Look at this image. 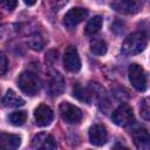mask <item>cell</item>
Instances as JSON below:
<instances>
[{
  "label": "cell",
  "mask_w": 150,
  "mask_h": 150,
  "mask_svg": "<svg viewBox=\"0 0 150 150\" xmlns=\"http://www.w3.org/2000/svg\"><path fill=\"white\" fill-rule=\"evenodd\" d=\"M148 36L143 32H135L128 35L122 43V53L124 55H136L145 49Z\"/></svg>",
  "instance_id": "6da1fadb"
},
{
  "label": "cell",
  "mask_w": 150,
  "mask_h": 150,
  "mask_svg": "<svg viewBox=\"0 0 150 150\" xmlns=\"http://www.w3.org/2000/svg\"><path fill=\"white\" fill-rule=\"evenodd\" d=\"M18 86L22 93L29 96H34L40 91L41 81L40 77L33 71H23L19 75Z\"/></svg>",
  "instance_id": "7a4b0ae2"
},
{
  "label": "cell",
  "mask_w": 150,
  "mask_h": 150,
  "mask_svg": "<svg viewBox=\"0 0 150 150\" xmlns=\"http://www.w3.org/2000/svg\"><path fill=\"white\" fill-rule=\"evenodd\" d=\"M128 75H129V81L131 86L136 90L144 91L146 89V75L144 69L139 64L137 63L130 64L128 69Z\"/></svg>",
  "instance_id": "3957f363"
},
{
  "label": "cell",
  "mask_w": 150,
  "mask_h": 150,
  "mask_svg": "<svg viewBox=\"0 0 150 150\" xmlns=\"http://www.w3.org/2000/svg\"><path fill=\"white\" fill-rule=\"evenodd\" d=\"M111 118H112V122L118 127H127L131 124L134 121V112L131 107L125 103L118 105L114 110Z\"/></svg>",
  "instance_id": "277c9868"
},
{
  "label": "cell",
  "mask_w": 150,
  "mask_h": 150,
  "mask_svg": "<svg viewBox=\"0 0 150 150\" xmlns=\"http://www.w3.org/2000/svg\"><path fill=\"white\" fill-rule=\"evenodd\" d=\"M60 114H61L62 120L69 124L79 123L83 116L81 109L69 102H62L60 104Z\"/></svg>",
  "instance_id": "5b68a950"
},
{
  "label": "cell",
  "mask_w": 150,
  "mask_h": 150,
  "mask_svg": "<svg viewBox=\"0 0 150 150\" xmlns=\"http://www.w3.org/2000/svg\"><path fill=\"white\" fill-rule=\"evenodd\" d=\"M110 6L114 11L121 14H135L141 9V0H111Z\"/></svg>",
  "instance_id": "8992f818"
},
{
  "label": "cell",
  "mask_w": 150,
  "mask_h": 150,
  "mask_svg": "<svg viewBox=\"0 0 150 150\" xmlns=\"http://www.w3.org/2000/svg\"><path fill=\"white\" fill-rule=\"evenodd\" d=\"M47 90L50 96H59L64 90V80L63 76L55 70L49 71L47 77Z\"/></svg>",
  "instance_id": "52a82bcc"
},
{
  "label": "cell",
  "mask_w": 150,
  "mask_h": 150,
  "mask_svg": "<svg viewBox=\"0 0 150 150\" xmlns=\"http://www.w3.org/2000/svg\"><path fill=\"white\" fill-rule=\"evenodd\" d=\"M87 16H88V11L86 8H81V7L71 8L66 13L63 18V25L66 26V28L73 29L79 23H81Z\"/></svg>",
  "instance_id": "ba28073f"
},
{
  "label": "cell",
  "mask_w": 150,
  "mask_h": 150,
  "mask_svg": "<svg viewBox=\"0 0 150 150\" xmlns=\"http://www.w3.org/2000/svg\"><path fill=\"white\" fill-rule=\"evenodd\" d=\"M63 64L68 71L76 73L81 69V60L79 56V52L74 46H69L63 55Z\"/></svg>",
  "instance_id": "9c48e42d"
},
{
  "label": "cell",
  "mask_w": 150,
  "mask_h": 150,
  "mask_svg": "<svg viewBox=\"0 0 150 150\" xmlns=\"http://www.w3.org/2000/svg\"><path fill=\"white\" fill-rule=\"evenodd\" d=\"M57 144L55 138L48 132H39L32 139V148L38 150H53L56 149Z\"/></svg>",
  "instance_id": "30bf717a"
},
{
  "label": "cell",
  "mask_w": 150,
  "mask_h": 150,
  "mask_svg": "<svg viewBox=\"0 0 150 150\" xmlns=\"http://www.w3.org/2000/svg\"><path fill=\"white\" fill-rule=\"evenodd\" d=\"M53 117H54L53 110L46 104H40L34 110V120H35L36 125H39V127L49 125L50 122L53 121Z\"/></svg>",
  "instance_id": "8fae6325"
},
{
  "label": "cell",
  "mask_w": 150,
  "mask_h": 150,
  "mask_svg": "<svg viewBox=\"0 0 150 150\" xmlns=\"http://www.w3.org/2000/svg\"><path fill=\"white\" fill-rule=\"evenodd\" d=\"M107 130L101 124H94L89 128V141L96 146H101L107 142Z\"/></svg>",
  "instance_id": "7c38bea8"
},
{
  "label": "cell",
  "mask_w": 150,
  "mask_h": 150,
  "mask_svg": "<svg viewBox=\"0 0 150 150\" xmlns=\"http://www.w3.org/2000/svg\"><path fill=\"white\" fill-rule=\"evenodd\" d=\"M132 139L137 149L141 150H150V134L146 129L139 128L134 130L132 132Z\"/></svg>",
  "instance_id": "4fadbf2b"
},
{
  "label": "cell",
  "mask_w": 150,
  "mask_h": 150,
  "mask_svg": "<svg viewBox=\"0 0 150 150\" xmlns=\"http://www.w3.org/2000/svg\"><path fill=\"white\" fill-rule=\"evenodd\" d=\"M21 144V138L14 134H1V148L2 149H18Z\"/></svg>",
  "instance_id": "5bb4252c"
},
{
  "label": "cell",
  "mask_w": 150,
  "mask_h": 150,
  "mask_svg": "<svg viewBox=\"0 0 150 150\" xmlns=\"http://www.w3.org/2000/svg\"><path fill=\"white\" fill-rule=\"evenodd\" d=\"M2 104L8 108H18V107H22L25 104V101L13 90H7V93L2 98Z\"/></svg>",
  "instance_id": "9a60e30c"
},
{
  "label": "cell",
  "mask_w": 150,
  "mask_h": 150,
  "mask_svg": "<svg viewBox=\"0 0 150 150\" xmlns=\"http://www.w3.org/2000/svg\"><path fill=\"white\" fill-rule=\"evenodd\" d=\"M102 25H103V19H102V16H100V15L94 16V18L90 19V20L88 21V23L86 25V27H84V34L88 35V36L95 35L96 33H98V30L101 29Z\"/></svg>",
  "instance_id": "2e32d148"
},
{
  "label": "cell",
  "mask_w": 150,
  "mask_h": 150,
  "mask_svg": "<svg viewBox=\"0 0 150 150\" xmlns=\"http://www.w3.org/2000/svg\"><path fill=\"white\" fill-rule=\"evenodd\" d=\"M73 96L75 98H77L81 102L84 103H90L91 102V91L88 90L87 88L82 87L81 84H75L74 89H73Z\"/></svg>",
  "instance_id": "e0dca14e"
},
{
  "label": "cell",
  "mask_w": 150,
  "mask_h": 150,
  "mask_svg": "<svg viewBox=\"0 0 150 150\" xmlns=\"http://www.w3.org/2000/svg\"><path fill=\"white\" fill-rule=\"evenodd\" d=\"M28 46H29L30 49H33L35 52L42 50V48L45 47V40H43L42 35L39 34V33L30 34L29 38H28Z\"/></svg>",
  "instance_id": "ac0fdd59"
},
{
  "label": "cell",
  "mask_w": 150,
  "mask_h": 150,
  "mask_svg": "<svg viewBox=\"0 0 150 150\" xmlns=\"http://www.w3.org/2000/svg\"><path fill=\"white\" fill-rule=\"evenodd\" d=\"M107 49H108V47H107V43H105L104 40L95 38V39H93L90 41V52L93 54H95V55H104L107 53Z\"/></svg>",
  "instance_id": "d6986e66"
},
{
  "label": "cell",
  "mask_w": 150,
  "mask_h": 150,
  "mask_svg": "<svg viewBox=\"0 0 150 150\" xmlns=\"http://www.w3.org/2000/svg\"><path fill=\"white\" fill-rule=\"evenodd\" d=\"M8 120L11 122V124H13L15 127H20L26 122L27 114H26V111H22V110L21 111H14L8 116Z\"/></svg>",
  "instance_id": "ffe728a7"
},
{
  "label": "cell",
  "mask_w": 150,
  "mask_h": 150,
  "mask_svg": "<svg viewBox=\"0 0 150 150\" xmlns=\"http://www.w3.org/2000/svg\"><path fill=\"white\" fill-rule=\"evenodd\" d=\"M139 114L144 120L150 121V97H145L144 100H142L139 104Z\"/></svg>",
  "instance_id": "44dd1931"
},
{
  "label": "cell",
  "mask_w": 150,
  "mask_h": 150,
  "mask_svg": "<svg viewBox=\"0 0 150 150\" xmlns=\"http://www.w3.org/2000/svg\"><path fill=\"white\" fill-rule=\"evenodd\" d=\"M45 2L50 11L57 12L68 2V0H45Z\"/></svg>",
  "instance_id": "7402d4cb"
},
{
  "label": "cell",
  "mask_w": 150,
  "mask_h": 150,
  "mask_svg": "<svg viewBox=\"0 0 150 150\" xmlns=\"http://www.w3.org/2000/svg\"><path fill=\"white\" fill-rule=\"evenodd\" d=\"M18 5V0H1V6L4 9L12 12Z\"/></svg>",
  "instance_id": "603a6c76"
},
{
  "label": "cell",
  "mask_w": 150,
  "mask_h": 150,
  "mask_svg": "<svg viewBox=\"0 0 150 150\" xmlns=\"http://www.w3.org/2000/svg\"><path fill=\"white\" fill-rule=\"evenodd\" d=\"M1 64H0V71H1V75H4L7 70V66H8V62H7V59L5 56V54H1Z\"/></svg>",
  "instance_id": "cb8c5ba5"
},
{
  "label": "cell",
  "mask_w": 150,
  "mask_h": 150,
  "mask_svg": "<svg viewBox=\"0 0 150 150\" xmlns=\"http://www.w3.org/2000/svg\"><path fill=\"white\" fill-rule=\"evenodd\" d=\"M23 2H25L27 6H33V5L36 2V0H23Z\"/></svg>",
  "instance_id": "d4e9b609"
}]
</instances>
